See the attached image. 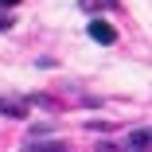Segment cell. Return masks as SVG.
I'll list each match as a JSON object with an SVG mask.
<instances>
[{"instance_id":"7a4b0ae2","label":"cell","mask_w":152,"mask_h":152,"mask_svg":"<svg viewBox=\"0 0 152 152\" xmlns=\"http://www.w3.org/2000/svg\"><path fill=\"white\" fill-rule=\"evenodd\" d=\"M35 102L39 98H31V102H27V98H0V113H4V117H27Z\"/></svg>"},{"instance_id":"6da1fadb","label":"cell","mask_w":152,"mask_h":152,"mask_svg":"<svg viewBox=\"0 0 152 152\" xmlns=\"http://www.w3.org/2000/svg\"><path fill=\"white\" fill-rule=\"evenodd\" d=\"M86 35H90V39H94V43H102V47H113V43H117V27L94 16V20H90V23H86Z\"/></svg>"},{"instance_id":"277c9868","label":"cell","mask_w":152,"mask_h":152,"mask_svg":"<svg viewBox=\"0 0 152 152\" xmlns=\"http://www.w3.org/2000/svg\"><path fill=\"white\" fill-rule=\"evenodd\" d=\"M23 148L27 152H66V144H58V140H31V137H27Z\"/></svg>"},{"instance_id":"52a82bcc","label":"cell","mask_w":152,"mask_h":152,"mask_svg":"<svg viewBox=\"0 0 152 152\" xmlns=\"http://www.w3.org/2000/svg\"><path fill=\"white\" fill-rule=\"evenodd\" d=\"M0 4H4V8H16V4H20V0H0Z\"/></svg>"},{"instance_id":"8992f818","label":"cell","mask_w":152,"mask_h":152,"mask_svg":"<svg viewBox=\"0 0 152 152\" xmlns=\"http://www.w3.org/2000/svg\"><path fill=\"white\" fill-rule=\"evenodd\" d=\"M78 4H82L86 12H98V0H78Z\"/></svg>"},{"instance_id":"5b68a950","label":"cell","mask_w":152,"mask_h":152,"mask_svg":"<svg viewBox=\"0 0 152 152\" xmlns=\"http://www.w3.org/2000/svg\"><path fill=\"white\" fill-rule=\"evenodd\" d=\"M0 31H12V16L8 12H0Z\"/></svg>"},{"instance_id":"3957f363","label":"cell","mask_w":152,"mask_h":152,"mask_svg":"<svg viewBox=\"0 0 152 152\" xmlns=\"http://www.w3.org/2000/svg\"><path fill=\"white\" fill-rule=\"evenodd\" d=\"M125 152H152V129H133L125 137Z\"/></svg>"}]
</instances>
